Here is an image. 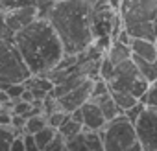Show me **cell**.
<instances>
[{
	"mask_svg": "<svg viewBox=\"0 0 157 151\" xmlns=\"http://www.w3.org/2000/svg\"><path fill=\"white\" fill-rule=\"evenodd\" d=\"M46 19L56 30L65 55H78L80 52L93 46V2L56 0Z\"/></svg>",
	"mask_w": 157,
	"mask_h": 151,
	"instance_id": "1",
	"label": "cell"
},
{
	"mask_svg": "<svg viewBox=\"0 0 157 151\" xmlns=\"http://www.w3.org/2000/svg\"><path fill=\"white\" fill-rule=\"evenodd\" d=\"M13 42L32 76L48 74L65 57L63 44L48 19H35L26 28L19 30L13 35Z\"/></svg>",
	"mask_w": 157,
	"mask_h": 151,
	"instance_id": "2",
	"label": "cell"
},
{
	"mask_svg": "<svg viewBox=\"0 0 157 151\" xmlns=\"http://www.w3.org/2000/svg\"><path fill=\"white\" fill-rule=\"evenodd\" d=\"M118 15L131 37L157 39V0H120Z\"/></svg>",
	"mask_w": 157,
	"mask_h": 151,
	"instance_id": "3",
	"label": "cell"
},
{
	"mask_svg": "<svg viewBox=\"0 0 157 151\" xmlns=\"http://www.w3.org/2000/svg\"><path fill=\"white\" fill-rule=\"evenodd\" d=\"M98 133L102 136L104 151H142L135 123H131L124 114L107 120Z\"/></svg>",
	"mask_w": 157,
	"mask_h": 151,
	"instance_id": "4",
	"label": "cell"
},
{
	"mask_svg": "<svg viewBox=\"0 0 157 151\" xmlns=\"http://www.w3.org/2000/svg\"><path fill=\"white\" fill-rule=\"evenodd\" d=\"M105 81L109 85V90H124V92L133 94L139 100L142 98V94L148 89V79L140 74V70L137 68V64L131 57L115 64L111 76Z\"/></svg>",
	"mask_w": 157,
	"mask_h": 151,
	"instance_id": "5",
	"label": "cell"
},
{
	"mask_svg": "<svg viewBox=\"0 0 157 151\" xmlns=\"http://www.w3.org/2000/svg\"><path fill=\"white\" fill-rule=\"evenodd\" d=\"M32 76L13 41L0 39V83H24Z\"/></svg>",
	"mask_w": 157,
	"mask_h": 151,
	"instance_id": "6",
	"label": "cell"
},
{
	"mask_svg": "<svg viewBox=\"0 0 157 151\" xmlns=\"http://www.w3.org/2000/svg\"><path fill=\"white\" fill-rule=\"evenodd\" d=\"M135 131L142 151H157V109L144 107L135 122Z\"/></svg>",
	"mask_w": 157,
	"mask_h": 151,
	"instance_id": "7",
	"label": "cell"
},
{
	"mask_svg": "<svg viewBox=\"0 0 157 151\" xmlns=\"http://www.w3.org/2000/svg\"><path fill=\"white\" fill-rule=\"evenodd\" d=\"M93 81L91 78H87L83 83H80L78 87H74L72 90H68L67 94L57 98V103L61 107V111L65 112H72L76 109H80L85 101L91 100V92H93Z\"/></svg>",
	"mask_w": 157,
	"mask_h": 151,
	"instance_id": "8",
	"label": "cell"
},
{
	"mask_svg": "<svg viewBox=\"0 0 157 151\" xmlns=\"http://www.w3.org/2000/svg\"><path fill=\"white\" fill-rule=\"evenodd\" d=\"M35 19H37V6L35 4H30V6H15L13 9L6 11V24H8V28L13 33H17L19 30L26 28Z\"/></svg>",
	"mask_w": 157,
	"mask_h": 151,
	"instance_id": "9",
	"label": "cell"
},
{
	"mask_svg": "<svg viewBox=\"0 0 157 151\" xmlns=\"http://www.w3.org/2000/svg\"><path fill=\"white\" fill-rule=\"evenodd\" d=\"M80 109H82V114H83V127L85 129H89V131H100L105 125L107 120H105L102 109L96 105V101L89 100Z\"/></svg>",
	"mask_w": 157,
	"mask_h": 151,
	"instance_id": "10",
	"label": "cell"
},
{
	"mask_svg": "<svg viewBox=\"0 0 157 151\" xmlns=\"http://www.w3.org/2000/svg\"><path fill=\"white\" fill-rule=\"evenodd\" d=\"M129 48H131L133 57H140V59H146V61H155L157 59V44H155V41L131 37Z\"/></svg>",
	"mask_w": 157,
	"mask_h": 151,
	"instance_id": "11",
	"label": "cell"
},
{
	"mask_svg": "<svg viewBox=\"0 0 157 151\" xmlns=\"http://www.w3.org/2000/svg\"><path fill=\"white\" fill-rule=\"evenodd\" d=\"M129 57H131V48H129L128 44L118 42V41H113L111 46H109L107 52H105V59H107L113 66L118 64V63H122V61H126V59H129Z\"/></svg>",
	"mask_w": 157,
	"mask_h": 151,
	"instance_id": "12",
	"label": "cell"
},
{
	"mask_svg": "<svg viewBox=\"0 0 157 151\" xmlns=\"http://www.w3.org/2000/svg\"><path fill=\"white\" fill-rule=\"evenodd\" d=\"M91 100H93V101H96V105L102 109V112H104L105 120H111V118H115V116L122 114V111H120V109H118V105L115 103V100H113L111 92H105V94H102V96H98V98H91Z\"/></svg>",
	"mask_w": 157,
	"mask_h": 151,
	"instance_id": "13",
	"label": "cell"
},
{
	"mask_svg": "<svg viewBox=\"0 0 157 151\" xmlns=\"http://www.w3.org/2000/svg\"><path fill=\"white\" fill-rule=\"evenodd\" d=\"M131 59L135 61V64L140 70V74L148 79V83L157 79V59L155 61H146V59H140V57H133V55H131Z\"/></svg>",
	"mask_w": 157,
	"mask_h": 151,
	"instance_id": "14",
	"label": "cell"
},
{
	"mask_svg": "<svg viewBox=\"0 0 157 151\" xmlns=\"http://www.w3.org/2000/svg\"><path fill=\"white\" fill-rule=\"evenodd\" d=\"M111 92V96H113V100H115V103L118 105V109L124 112L126 109H129V107H133L137 101H139V98H135L133 94H129V92H124V90H109Z\"/></svg>",
	"mask_w": 157,
	"mask_h": 151,
	"instance_id": "15",
	"label": "cell"
},
{
	"mask_svg": "<svg viewBox=\"0 0 157 151\" xmlns=\"http://www.w3.org/2000/svg\"><path fill=\"white\" fill-rule=\"evenodd\" d=\"M83 129V123H80V122H76V120H72L70 118V114L65 118V122L57 127V133L63 136V138H68V136H74V134H78Z\"/></svg>",
	"mask_w": 157,
	"mask_h": 151,
	"instance_id": "16",
	"label": "cell"
},
{
	"mask_svg": "<svg viewBox=\"0 0 157 151\" xmlns=\"http://www.w3.org/2000/svg\"><path fill=\"white\" fill-rule=\"evenodd\" d=\"M19 133L11 125H0V151H10L13 138Z\"/></svg>",
	"mask_w": 157,
	"mask_h": 151,
	"instance_id": "17",
	"label": "cell"
},
{
	"mask_svg": "<svg viewBox=\"0 0 157 151\" xmlns=\"http://www.w3.org/2000/svg\"><path fill=\"white\" fill-rule=\"evenodd\" d=\"M56 133H57V129L56 127H52V125H46L44 129H41L39 133H35L33 134V138H35V144L41 147V149H44L52 140H54V136H56Z\"/></svg>",
	"mask_w": 157,
	"mask_h": 151,
	"instance_id": "18",
	"label": "cell"
},
{
	"mask_svg": "<svg viewBox=\"0 0 157 151\" xmlns=\"http://www.w3.org/2000/svg\"><path fill=\"white\" fill-rule=\"evenodd\" d=\"M48 123H46V118H43L41 114H33L30 118H26V123H24V133H30V134H35L39 133L41 129H44Z\"/></svg>",
	"mask_w": 157,
	"mask_h": 151,
	"instance_id": "19",
	"label": "cell"
},
{
	"mask_svg": "<svg viewBox=\"0 0 157 151\" xmlns=\"http://www.w3.org/2000/svg\"><path fill=\"white\" fill-rule=\"evenodd\" d=\"M140 101H142L146 107L157 109V79H153V81L148 83V89H146V92L142 94Z\"/></svg>",
	"mask_w": 157,
	"mask_h": 151,
	"instance_id": "20",
	"label": "cell"
},
{
	"mask_svg": "<svg viewBox=\"0 0 157 151\" xmlns=\"http://www.w3.org/2000/svg\"><path fill=\"white\" fill-rule=\"evenodd\" d=\"M67 116H68V112H65V111L57 109V111H54V112H50V114L46 116V123L57 129V127L65 122V118H67Z\"/></svg>",
	"mask_w": 157,
	"mask_h": 151,
	"instance_id": "21",
	"label": "cell"
},
{
	"mask_svg": "<svg viewBox=\"0 0 157 151\" xmlns=\"http://www.w3.org/2000/svg\"><path fill=\"white\" fill-rule=\"evenodd\" d=\"M144 107H146V105H144V103H142V101L139 100V101H137V103H135L133 107L126 109V111H124L122 114H124V116H126V118H128V120H129L131 123H135V122H137V118L140 116V112H142V109H144Z\"/></svg>",
	"mask_w": 157,
	"mask_h": 151,
	"instance_id": "22",
	"label": "cell"
},
{
	"mask_svg": "<svg viewBox=\"0 0 157 151\" xmlns=\"http://www.w3.org/2000/svg\"><path fill=\"white\" fill-rule=\"evenodd\" d=\"M43 151H68V149H67V145H65V138H63L59 133H56L54 140H52Z\"/></svg>",
	"mask_w": 157,
	"mask_h": 151,
	"instance_id": "23",
	"label": "cell"
},
{
	"mask_svg": "<svg viewBox=\"0 0 157 151\" xmlns=\"http://www.w3.org/2000/svg\"><path fill=\"white\" fill-rule=\"evenodd\" d=\"M13 31L8 28L6 24V13L0 11V39H8V41H13Z\"/></svg>",
	"mask_w": 157,
	"mask_h": 151,
	"instance_id": "24",
	"label": "cell"
},
{
	"mask_svg": "<svg viewBox=\"0 0 157 151\" xmlns=\"http://www.w3.org/2000/svg\"><path fill=\"white\" fill-rule=\"evenodd\" d=\"M24 145H26V151H43L37 144H35V138H33V134H30V133H24Z\"/></svg>",
	"mask_w": 157,
	"mask_h": 151,
	"instance_id": "25",
	"label": "cell"
},
{
	"mask_svg": "<svg viewBox=\"0 0 157 151\" xmlns=\"http://www.w3.org/2000/svg\"><path fill=\"white\" fill-rule=\"evenodd\" d=\"M10 151H26V145H24V138H22L21 134H17V136L13 138Z\"/></svg>",
	"mask_w": 157,
	"mask_h": 151,
	"instance_id": "26",
	"label": "cell"
},
{
	"mask_svg": "<svg viewBox=\"0 0 157 151\" xmlns=\"http://www.w3.org/2000/svg\"><path fill=\"white\" fill-rule=\"evenodd\" d=\"M17 6H30V4H37V0H15Z\"/></svg>",
	"mask_w": 157,
	"mask_h": 151,
	"instance_id": "27",
	"label": "cell"
},
{
	"mask_svg": "<svg viewBox=\"0 0 157 151\" xmlns=\"http://www.w3.org/2000/svg\"><path fill=\"white\" fill-rule=\"evenodd\" d=\"M0 111H2V105H0Z\"/></svg>",
	"mask_w": 157,
	"mask_h": 151,
	"instance_id": "28",
	"label": "cell"
},
{
	"mask_svg": "<svg viewBox=\"0 0 157 151\" xmlns=\"http://www.w3.org/2000/svg\"><path fill=\"white\" fill-rule=\"evenodd\" d=\"M155 44H157V39H155Z\"/></svg>",
	"mask_w": 157,
	"mask_h": 151,
	"instance_id": "29",
	"label": "cell"
},
{
	"mask_svg": "<svg viewBox=\"0 0 157 151\" xmlns=\"http://www.w3.org/2000/svg\"><path fill=\"white\" fill-rule=\"evenodd\" d=\"M0 2H2V0H0Z\"/></svg>",
	"mask_w": 157,
	"mask_h": 151,
	"instance_id": "30",
	"label": "cell"
}]
</instances>
